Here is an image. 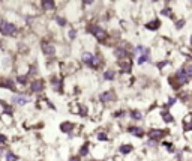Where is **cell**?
Segmentation results:
<instances>
[{
  "label": "cell",
  "instance_id": "obj_1",
  "mask_svg": "<svg viewBox=\"0 0 192 161\" xmlns=\"http://www.w3.org/2000/svg\"><path fill=\"white\" fill-rule=\"evenodd\" d=\"M0 33L5 36H12L17 33V26L11 21L6 20H0Z\"/></svg>",
  "mask_w": 192,
  "mask_h": 161
},
{
  "label": "cell",
  "instance_id": "obj_2",
  "mask_svg": "<svg viewBox=\"0 0 192 161\" xmlns=\"http://www.w3.org/2000/svg\"><path fill=\"white\" fill-rule=\"evenodd\" d=\"M89 32L95 36L98 41H105V38H107V32H105L101 26H90V27H89Z\"/></svg>",
  "mask_w": 192,
  "mask_h": 161
},
{
  "label": "cell",
  "instance_id": "obj_3",
  "mask_svg": "<svg viewBox=\"0 0 192 161\" xmlns=\"http://www.w3.org/2000/svg\"><path fill=\"white\" fill-rule=\"evenodd\" d=\"M188 80H189V75L185 72V69H180V71L176 74V81H177V84H179V86L185 84Z\"/></svg>",
  "mask_w": 192,
  "mask_h": 161
},
{
  "label": "cell",
  "instance_id": "obj_4",
  "mask_svg": "<svg viewBox=\"0 0 192 161\" xmlns=\"http://www.w3.org/2000/svg\"><path fill=\"white\" fill-rule=\"evenodd\" d=\"M99 99H101L102 103H111V101L116 99V95H114L113 90H107V92H102V93H101Z\"/></svg>",
  "mask_w": 192,
  "mask_h": 161
},
{
  "label": "cell",
  "instance_id": "obj_5",
  "mask_svg": "<svg viewBox=\"0 0 192 161\" xmlns=\"http://www.w3.org/2000/svg\"><path fill=\"white\" fill-rule=\"evenodd\" d=\"M42 51L47 54V56H54V54H56V48H54L53 44L44 41V42H42Z\"/></svg>",
  "mask_w": 192,
  "mask_h": 161
},
{
  "label": "cell",
  "instance_id": "obj_6",
  "mask_svg": "<svg viewBox=\"0 0 192 161\" xmlns=\"http://www.w3.org/2000/svg\"><path fill=\"white\" fill-rule=\"evenodd\" d=\"M12 103L18 104V106H26V104H29V98L24 96V95H14L12 96Z\"/></svg>",
  "mask_w": 192,
  "mask_h": 161
},
{
  "label": "cell",
  "instance_id": "obj_7",
  "mask_svg": "<svg viewBox=\"0 0 192 161\" xmlns=\"http://www.w3.org/2000/svg\"><path fill=\"white\" fill-rule=\"evenodd\" d=\"M0 88H3V89H11V90H15V84H14V81L11 80V78H2L0 80Z\"/></svg>",
  "mask_w": 192,
  "mask_h": 161
},
{
  "label": "cell",
  "instance_id": "obj_8",
  "mask_svg": "<svg viewBox=\"0 0 192 161\" xmlns=\"http://www.w3.org/2000/svg\"><path fill=\"white\" fill-rule=\"evenodd\" d=\"M81 59H83V62L86 63V65H89V66H93V60H95V56L90 53H84L83 56H81Z\"/></svg>",
  "mask_w": 192,
  "mask_h": 161
},
{
  "label": "cell",
  "instance_id": "obj_9",
  "mask_svg": "<svg viewBox=\"0 0 192 161\" xmlns=\"http://www.w3.org/2000/svg\"><path fill=\"white\" fill-rule=\"evenodd\" d=\"M44 89V81L42 80H35L32 83V92H41Z\"/></svg>",
  "mask_w": 192,
  "mask_h": 161
},
{
  "label": "cell",
  "instance_id": "obj_10",
  "mask_svg": "<svg viewBox=\"0 0 192 161\" xmlns=\"http://www.w3.org/2000/svg\"><path fill=\"white\" fill-rule=\"evenodd\" d=\"M54 6H56L54 0H42V8L45 11H51V9H54Z\"/></svg>",
  "mask_w": 192,
  "mask_h": 161
},
{
  "label": "cell",
  "instance_id": "obj_11",
  "mask_svg": "<svg viewBox=\"0 0 192 161\" xmlns=\"http://www.w3.org/2000/svg\"><path fill=\"white\" fill-rule=\"evenodd\" d=\"M72 128H74V124H72V122H63V124L60 125V131L69 134L71 131H72Z\"/></svg>",
  "mask_w": 192,
  "mask_h": 161
},
{
  "label": "cell",
  "instance_id": "obj_12",
  "mask_svg": "<svg viewBox=\"0 0 192 161\" xmlns=\"http://www.w3.org/2000/svg\"><path fill=\"white\" fill-rule=\"evenodd\" d=\"M164 136V131L162 129H150V133H149V137L150 139H161Z\"/></svg>",
  "mask_w": 192,
  "mask_h": 161
},
{
  "label": "cell",
  "instance_id": "obj_13",
  "mask_svg": "<svg viewBox=\"0 0 192 161\" xmlns=\"http://www.w3.org/2000/svg\"><path fill=\"white\" fill-rule=\"evenodd\" d=\"M129 133L134 134V136H137V137H143V134H144L143 128H138V126H131V128H129Z\"/></svg>",
  "mask_w": 192,
  "mask_h": 161
},
{
  "label": "cell",
  "instance_id": "obj_14",
  "mask_svg": "<svg viewBox=\"0 0 192 161\" xmlns=\"http://www.w3.org/2000/svg\"><path fill=\"white\" fill-rule=\"evenodd\" d=\"M119 65H120L122 72H129V71H131V68H132V65H131V62H129V60H123V62H120Z\"/></svg>",
  "mask_w": 192,
  "mask_h": 161
},
{
  "label": "cell",
  "instance_id": "obj_15",
  "mask_svg": "<svg viewBox=\"0 0 192 161\" xmlns=\"http://www.w3.org/2000/svg\"><path fill=\"white\" fill-rule=\"evenodd\" d=\"M159 26H161L159 20H153V21H150V23H147V24H146V27H147L149 30H156Z\"/></svg>",
  "mask_w": 192,
  "mask_h": 161
},
{
  "label": "cell",
  "instance_id": "obj_16",
  "mask_svg": "<svg viewBox=\"0 0 192 161\" xmlns=\"http://www.w3.org/2000/svg\"><path fill=\"white\" fill-rule=\"evenodd\" d=\"M114 54H116V57H117V59H123V57H126V56H128V51H126L125 48H120V47H119V48H116Z\"/></svg>",
  "mask_w": 192,
  "mask_h": 161
},
{
  "label": "cell",
  "instance_id": "obj_17",
  "mask_svg": "<svg viewBox=\"0 0 192 161\" xmlns=\"http://www.w3.org/2000/svg\"><path fill=\"white\" fill-rule=\"evenodd\" d=\"M132 149H134L132 144H122L119 151H120L122 154H129V152H132Z\"/></svg>",
  "mask_w": 192,
  "mask_h": 161
},
{
  "label": "cell",
  "instance_id": "obj_18",
  "mask_svg": "<svg viewBox=\"0 0 192 161\" xmlns=\"http://www.w3.org/2000/svg\"><path fill=\"white\" fill-rule=\"evenodd\" d=\"M114 77H116V72L113 71V69H108V71L104 72V78H105V80H114Z\"/></svg>",
  "mask_w": 192,
  "mask_h": 161
},
{
  "label": "cell",
  "instance_id": "obj_19",
  "mask_svg": "<svg viewBox=\"0 0 192 161\" xmlns=\"http://www.w3.org/2000/svg\"><path fill=\"white\" fill-rule=\"evenodd\" d=\"M89 154V143H84L80 149V157H86Z\"/></svg>",
  "mask_w": 192,
  "mask_h": 161
},
{
  "label": "cell",
  "instance_id": "obj_20",
  "mask_svg": "<svg viewBox=\"0 0 192 161\" xmlns=\"http://www.w3.org/2000/svg\"><path fill=\"white\" fill-rule=\"evenodd\" d=\"M18 160V157L14 154V152H6V161H17Z\"/></svg>",
  "mask_w": 192,
  "mask_h": 161
},
{
  "label": "cell",
  "instance_id": "obj_21",
  "mask_svg": "<svg viewBox=\"0 0 192 161\" xmlns=\"http://www.w3.org/2000/svg\"><path fill=\"white\" fill-rule=\"evenodd\" d=\"M17 80H18V83H20V84H26V83H27V75L20 74V75L17 77Z\"/></svg>",
  "mask_w": 192,
  "mask_h": 161
},
{
  "label": "cell",
  "instance_id": "obj_22",
  "mask_svg": "<svg viewBox=\"0 0 192 161\" xmlns=\"http://www.w3.org/2000/svg\"><path fill=\"white\" fill-rule=\"evenodd\" d=\"M131 118H132V119H135V121H140L143 116H141L140 111H137V110H135V111H131Z\"/></svg>",
  "mask_w": 192,
  "mask_h": 161
},
{
  "label": "cell",
  "instance_id": "obj_23",
  "mask_svg": "<svg viewBox=\"0 0 192 161\" xmlns=\"http://www.w3.org/2000/svg\"><path fill=\"white\" fill-rule=\"evenodd\" d=\"M147 59H149V51H146L144 54H141L140 59H138V63H140V65H141V63H144V62H146Z\"/></svg>",
  "mask_w": 192,
  "mask_h": 161
},
{
  "label": "cell",
  "instance_id": "obj_24",
  "mask_svg": "<svg viewBox=\"0 0 192 161\" xmlns=\"http://www.w3.org/2000/svg\"><path fill=\"white\" fill-rule=\"evenodd\" d=\"M56 23H57L60 27H63V26L66 24V20H65L63 17H56Z\"/></svg>",
  "mask_w": 192,
  "mask_h": 161
},
{
  "label": "cell",
  "instance_id": "obj_25",
  "mask_svg": "<svg viewBox=\"0 0 192 161\" xmlns=\"http://www.w3.org/2000/svg\"><path fill=\"white\" fill-rule=\"evenodd\" d=\"M96 137H98V140H101V142H107V140H108V136H107L105 133H98Z\"/></svg>",
  "mask_w": 192,
  "mask_h": 161
},
{
  "label": "cell",
  "instance_id": "obj_26",
  "mask_svg": "<svg viewBox=\"0 0 192 161\" xmlns=\"http://www.w3.org/2000/svg\"><path fill=\"white\" fill-rule=\"evenodd\" d=\"M162 118H164V121H165V122H171V121H173V118H171L167 111H162Z\"/></svg>",
  "mask_w": 192,
  "mask_h": 161
},
{
  "label": "cell",
  "instance_id": "obj_27",
  "mask_svg": "<svg viewBox=\"0 0 192 161\" xmlns=\"http://www.w3.org/2000/svg\"><path fill=\"white\" fill-rule=\"evenodd\" d=\"M183 69H185V72H186L189 77H192V65H186Z\"/></svg>",
  "mask_w": 192,
  "mask_h": 161
},
{
  "label": "cell",
  "instance_id": "obj_28",
  "mask_svg": "<svg viewBox=\"0 0 192 161\" xmlns=\"http://www.w3.org/2000/svg\"><path fill=\"white\" fill-rule=\"evenodd\" d=\"M75 36H77V30H75V29H71L69 30V38L71 39H75Z\"/></svg>",
  "mask_w": 192,
  "mask_h": 161
},
{
  "label": "cell",
  "instance_id": "obj_29",
  "mask_svg": "<svg viewBox=\"0 0 192 161\" xmlns=\"http://www.w3.org/2000/svg\"><path fill=\"white\" fill-rule=\"evenodd\" d=\"M8 142V139H6V136L5 134H0V143L3 144V143H6Z\"/></svg>",
  "mask_w": 192,
  "mask_h": 161
},
{
  "label": "cell",
  "instance_id": "obj_30",
  "mask_svg": "<svg viewBox=\"0 0 192 161\" xmlns=\"http://www.w3.org/2000/svg\"><path fill=\"white\" fill-rule=\"evenodd\" d=\"M183 20H180V21H177V29H182V26H183Z\"/></svg>",
  "mask_w": 192,
  "mask_h": 161
},
{
  "label": "cell",
  "instance_id": "obj_31",
  "mask_svg": "<svg viewBox=\"0 0 192 161\" xmlns=\"http://www.w3.org/2000/svg\"><path fill=\"white\" fill-rule=\"evenodd\" d=\"M162 14H164V15H170V14H171V11H170V9H164V11H162Z\"/></svg>",
  "mask_w": 192,
  "mask_h": 161
},
{
  "label": "cell",
  "instance_id": "obj_32",
  "mask_svg": "<svg viewBox=\"0 0 192 161\" xmlns=\"http://www.w3.org/2000/svg\"><path fill=\"white\" fill-rule=\"evenodd\" d=\"M83 3H86V5H93V0H83Z\"/></svg>",
  "mask_w": 192,
  "mask_h": 161
},
{
  "label": "cell",
  "instance_id": "obj_33",
  "mask_svg": "<svg viewBox=\"0 0 192 161\" xmlns=\"http://www.w3.org/2000/svg\"><path fill=\"white\" fill-rule=\"evenodd\" d=\"M69 161H80V158H78V157H72Z\"/></svg>",
  "mask_w": 192,
  "mask_h": 161
},
{
  "label": "cell",
  "instance_id": "obj_34",
  "mask_svg": "<svg viewBox=\"0 0 192 161\" xmlns=\"http://www.w3.org/2000/svg\"><path fill=\"white\" fill-rule=\"evenodd\" d=\"M2 154H3V148L0 146V157H2Z\"/></svg>",
  "mask_w": 192,
  "mask_h": 161
},
{
  "label": "cell",
  "instance_id": "obj_35",
  "mask_svg": "<svg viewBox=\"0 0 192 161\" xmlns=\"http://www.w3.org/2000/svg\"><path fill=\"white\" fill-rule=\"evenodd\" d=\"M191 39H192V38H191ZM191 44H192V41H191Z\"/></svg>",
  "mask_w": 192,
  "mask_h": 161
},
{
  "label": "cell",
  "instance_id": "obj_36",
  "mask_svg": "<svg viewBox=\"0 0 192 161\" xmlns=\"http://www.w3.org/2000/svg\"><path fill=\"white\" fill-rule=\"evenodd\" d=\"M92 161H96V160H92Z\"/></svg>",
  "mask_w": 192,
  "mask_h": 161
}]
</instances>
